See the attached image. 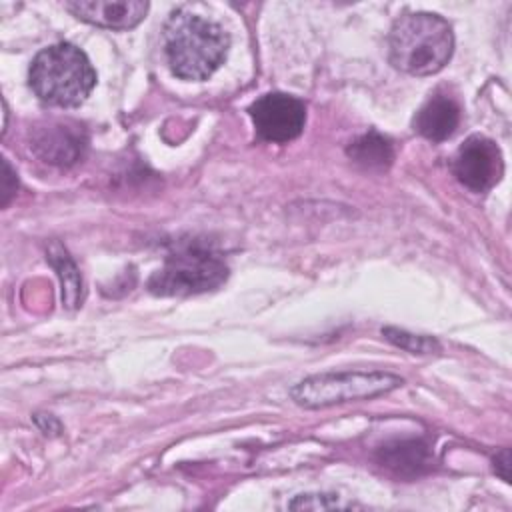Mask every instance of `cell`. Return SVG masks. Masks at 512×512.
<instances>
[{"instance_id":"obj_1","label":"cell","mask_w":512,"mask_h":512,"mask_svg":"<svg viewBox=\"0 0 512 512\" xmlns=\"http://www.w3.org/2000/svg\"><path fill=\"white\" fill-rule=\"evenodd\" d=\"M170 70L182 80H206L224 62L230 46L226 30L188 8L170 14L162 30Z\"/></svg>"},{"instance_id":"obj_2","label":"cell","mask_w":512,"mask_h":512,"mask_svg":"<svg viewBox=\"0 0 512 512\" xmlns=\"http://www.w3.org/2000/svg\"><path fill=\"white\" fill-rule=\"evenodd\" d=\"M454 50L450 24L432 12L400 16L388 34V58L396 70L412 76L440 72Z\"/></svg>"},{"instance_id":"obj_3","label":"cell","mask_w":512,"mask_h":512,"mask_svg":"<svg viewBox=\"0 0 512 512\" xmlns=\"http://www.w3.org/2000/svg\"><path fill=\"white\" fill-rule=\"evenodd\" d=\"M34 94L60 108L80 106L96 84V72L88 56L70 42H58L40 50L28 72Z\"/></svg>"},{"instance_id":"obj_4","label":"cell","mask_w":512,"mask_h":512,"mask_svg":"<svg viewBox=\"0 0 512 512\" xmlns=\"http://www.w3.org/2000/svg\"><path fill=\"white\" fill-rule=\"evenodd\" d=\"M228 278L224 258L206 242L180 240L150 276L148 290L158 296H190L220 288Z\"/></svg>"},{"instance_id":"obj_5","label":"cell","mask_w":512,"mask_h":512,"mask_svg":"<svg viewBox=\"0 0 512 512\" xmlns=\"http://www.w3.org/2000/svg\"><path fill=\"white\" fill-rule=\"evenodd\" d=\"M402 378L380 370L322 372L308 376L290 388V396L304 408H326L344 402L370 400L402 386Z\"/></svg>"},{"instance_id":"obj_6","label":"cell","mask_w":512,"mask_h":512,"mask_svg":"<svg viewBox=\"0 0 512 512\" xmlns=\"http://www.w3.org/2000/svg\"><path fill=\"white\" fill-rule=\"evenodd\" d=\"M248 114L260 140L286 144L298 138L306 124V106L300 98L284 92H268L256 98Z\"/></svg>"},{"instance_id":"obj_7","label":"cell","mask_w":512,"mask_h":512,"mask_svg":"<svg viewBox=\"0 0 512 512\" xmlns=\"http://www.w3.org/2000/svg\"><path fill=\"white\" fill-rule=\"evenodd\" d=\"M450 168L464 188L472 192H486L504 172L502 152L494 140L474 134L456 150Z\"/></svg>"},{"instance_id":"obj_8","label":"cell","mask_w":512,"mask_h":512,"mask_svg":"<svg viewBox=\"0 0 512 512\" xmlns=\"http://www.w3.org/2000/svg\"><path fill=\"white\" fill-rule=\"evenodd\" d=\"M88 138L80 124L48 120L30 130L32 152L54 166H70L84 156Z\"/></svg>"},{"instance_id":"obj_9","label":"cell","mask_w":512,"mask_h":512,"mask_svg":"<svg viewBox=\"0 0 512 512\" xmlns=\"http://www.w3.org/2000/svg\"><path fill=\"white\" fill-rule=\"evenodd\" d=\"M64 8L72 12L78 20L88 24L110 28V30H130L140 24L148 12V2L142 0H92V2H66Z\"/></svg>"},{"instance_id":"obj_10","label":"cell","mask_w":512,"mask_h":512,"mask_svg":"<svg viewBox=\"0 0 512 512\" xmlns=\"http://www.w3.org/2000/svg\"><path fill=\"white\" fill-rule=\"evenodd\" d=\"M462 108L458 100L448 92H434L416 112L414 130L432 142L450 138L460 126Z\"/></svg>"},{"instance_id":"obj_11","label":"cell","mask_w":512,"mask_h":512,"mask_svg":"<svg viewBox=\"0 0 512 512\" xmlns=\"http://www.w3.org/2000/svg\"><path fill=\"white\" fill-rule=\"evenodd\" d=\"M376 460L380 466L388 468L392 474L400 478H414L432 468V452L424 440H394L382 444L376 452Z\"/></svg>"},{"instance_id":"obj_12","label":"cell","mask_w":512,"mask_h":512,"mask_svg":"<svg viewBox=\"0 0 512 512\" xmlns=\"http://www.w3.org/2000/svg\"><path fill=\"white\" fill-rule=\"evenodd\" d=\"M346 154L364 170H386L394 160L392 142L374 130L352 140Z\"/></svg>"},{"instance_id":"obj_13","label":"cell","mask_w":512,"mask_h":512,"mask_svg":"<svg viewBox=\"0 0 512 512\" xmlns=\"http://www.w3.org/2000/svg\"><path fill=\"white\" fill-rule=\"evenodd\" d=\"M48 260H50V264L56 268V272L60 276L64 306L66 308H78L80 302H82L84 288H82L80 270L76 268L74 260L68 256V252L58 242H54L48 248Z\"/></svg>"},{"instance_id":"obj_14","label":"cell","mask_w":512,"mask_h":512,"mask_svg":"<svg viewBox=\"0 0 512 512\" xmlns=\"http://www.w3.org/2000/svg\"><path fill=\"white\" fill-rule=\"evenodd\" d=\"M382 334L386 336L388 342H392L394 346H398L402 350H408L412 354H432V352L440 350L438 342L430 336L410 334L406 330H398V328H392V326L382 328Z\"/></svg>"},{"instance_id":"obj_15","label":"cell","mask_w":512,"mask_h":512,"mask_svg":"<svg viewBox=\"0 0 512 512\" xmlns=\"http://www.w3.org/2000/svg\"><path fill=\"white\" fill-rule=\"evenodd\" d=\"M352 502H344L334 494H300L296 496L288 508L292 510H302V508H312V510H336V508H352Z\"/></svg>"},{"instance_id":"obj_16","label":"cell","mask_w":512,"mask_h":512,"mask_svg":"<svg viewBox=\"0 0 512 512\" xmlns=\"http://www.w3.org/2000/svg\"><path fill=\"white\" fill-rule=\"evenodd\" d=\"M2 168H4V174H2V206H8L10 198L14 196L16 188H18V178H16V172L10 168L8 160H2Z\"/></svg>"},{"instance_id":"obj_17","label":"cell","mask_w":512,"mask_h":512,"mask_svg":"<svg viewBox=\"0 0 512 512\" xmlns=\"http://www.w3.org/2000/svg\"><path fill=\"white\" fill-rule=\"evenodd\" d=\"M508 468H510V452H508V448H504V450H500V452L496 454V458H494V470H496V474L502 476V480H506V482H508V478H510Z\"/></svg>"}]
</instances>
